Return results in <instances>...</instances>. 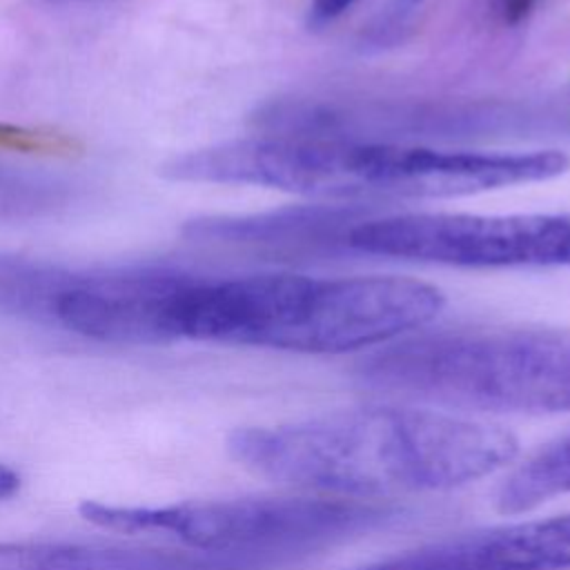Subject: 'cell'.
I'll return each instance as SVG.
<instances>
[{
	"mask_svg": "<svg viewBox=\"0 0 570 570\" xmlns=\"http://www.w3.org/2000/svg\"><path fill=\"white\" fill-rule=\"evenodd\" d=\"M354 218L341 207H294L252 216H200L185 223L183 234L196 243L227 247H285L343 240L341 227Z\"/></svg>",
	"mask_w": 570,
	"mask_h": 570,
	"instance_id": "cell-10",
	"label": "cell"
},
{
	"mask_svg": "<svg viewBox=\"0 0 570 570\" xmlns=\"http://www.w3.org/2000/svg\"><path fill=\"white\" fill-rule=\"evenodd\" d=\"M356 0H312L309 4V22L314 27H323L343 16Z\"/></svg>",
	"mask_w": 570,
	"mask_h": 570,
	"instance_id": "cell-15",
	"label": "cell"
},
{
	"mask_svg": "<svg viewBox=\"0 0 570 570\" xmlns=\"http://www.w3.org/2000/svg\"><path fill=\"white\" fill-rule=\"evenodd\" d=\"M443 292L396 274H194L171 318V341L345 354L392 343L443 309Z\"/></svg>",
	"mask_w": 570,
	"mask_h": 570,
	"instance_id": "cell-3",
	"label": "cell"
},
{
	"mask_svg": "<svg viewBox=\"0 0 570 570\" xmlns=\"http://www.w3.org/2000/svg\"><path fill=\"white\" fill-rule=\"evenodd\" d=\"M570 512L430 543L363 570H568Z\"/></svg>",
	"mask_w": 570,
	"mask_h": 570,
	"instance_id": "cell-8",
	"label": "cell"
},
{
	"mask_svg": "<svg viewBox=\"0 0 570 570\" xmlns=\"http://www.w3.org/2000/svg\"><path fill=\"white\" fill-rule=\"evenodd\" d=\"M570 169L559 149L468 151L345 138H238L180 154L178 183L252 185L332 200L454 198L552 180Z\"/></svg>",
	"mask_w": 570,
	"mask_h": 570,
	"instance_id": "cell-2",
	"label": "cell"
},
{
	"mask_svg": "<svg viewBox=\"0 0 570 570\" xmlns=\"http://www.w3.org/2000/svg\"><path fill=\"white\" fill-rule=\"evenodd\" d=\"M0 145H13L18 149H45L51 145V140L40 134L24 131L20 127L0 125Z\"/></svg>",
	"mask_w": 570,
	"mask_h": 570,
	"instance_id": "cell-14",
	"label": "cell"
},
{
	"mask_svg": "<svg viewBox=\"0 0 570 570\" xmlns=\"http://www.w3.org/2000/svg\"><path fill=\"white\" fill-rule=\"evenodd\" d=\"M78 514L102 530L151 534L180 548L240 557L263 570L363 537L399 510L347 497H238L174 505L82 501Z\"/></svg>",
	"mask_w": 570,
	"mask_h": 570,
	"instance_id": "cell-5",
	"label": "cell"
},
{
	"mask_svg": "<svg viewBox=\"0 0 570 570\" xmlns=\"http://www.w3.org/2000/svg\"><path fill=\"white\" fill-rule=\"evenodd\" d=\"M376 390L490 412H570V334L472 330L385 343L356 367Z\"/></svg>",
	"mask_w": 570,
	"mask_h": 570,
	"instance_id": "cell-4",
	"label": "cell"
},
{
	"mask_svg": "<svg viewBox=\"0 0 570 570\" xmlns=\"http://www.w3.org/2000/svg\"><path fill=\"white\" fill-rule=\"evenodd\" d=\"M71 274L53 263L0 254V312L51 318L53 303Z\"/></svg>",
	"mask_w": 570,
	"mask_h": 570,
	"instance_id": "cell-12",
	"label": "cell"
},
{
	"mask_svg": "<svg viewBox=\"0 0 570 570\" xmlns=\"http://www.w3.org/2000/svg\"><path fill=\"white\" fill-rule=\"evenodd\" d=\"M356 254L468 269L570 267V212H414L361 218L345 234Z\"/></svg>",
	"mask_w": 570,
	"mask_h": 570,
	"instance_id": "cell-6",
	"label": "cell"
},
{
	"mask_svg": "<svg viewBox=\"0 0 570 570\" xmlns=\"http://www.w3.org/2000/svg\"><path fill=\"white\" fill-rule=\"evenodd\" d=\"M225 448L252 474L361 499L454 490L519 454L517 436L499 425L399 405L236 428Z\"/></svg>",
	"mask_w": 570,
	"mask_h": 570,
	"instance_id": "cell-1",
	"label": "cell"
},
{
	"mask_svg": "<svg viewBox=\"0 0 570 570\" xmlns=\"http://www.w3.org/2000/svg\"><path fill=\"white\" fill-rule=\"evenodd\" d=\"M191 278L167 265L73 272L53 303L51 321L100 343H169L176 303Z\"/></svg>",
	"mask_w": 570,
	"mask_h": 570,
	"instance_id": "cell-7",
	"label": "cell"
},
{
	"mask_svg": "<svg viewBox=\"0 0 570 570\" xmlns=\"http://www.w3.org/2000/svg\"><path fill=\"white\" fill-rule=\"evenodd\" d=\"M563 494H570V434L548 443L514 468L497 490L494 501L499 512L519 514Z\"/></svg>",
	"mask_w": 570,
	"mask_h": 570,
	"instance_id": "cell-11",
	"label": "cell"
},
{
	"mask_svg": "<svg viewBox=\"0 0 570 570\" xmlns=\"http://www.w3.org/2000/svg\"><path fill=\"white\" fill-rule=\"evenodd\" d=\"M0 570H263L258 563L189 548L78 541H0Z\"/></svg>",
	"mask_w": 570,
	"mask_h": 570,
	"instance_id": "cell-9",
	"label": "cell"
},
{
	"mask_svg": "<svg viewBox=\"0 0 570 570\" xmlns=\"http://www.w3.org/2000/svg\"><path fill=\"white\" fill-rule=\"evenodd\" d=\"M20 490V474L0 461V503L9 501Z\"/></svg>",
	"mask_w": 570,
	"mask_h": 570,
	"instance_id": "cell-16",
	"label": "cell"
},
{
	"mask_svg": "<svg viewBox=\"0 0 570 570\" xmlns=\"http://www.w3.org/2000/svg\"><path fill=\"white\" fill-rule=\"evenodd\" d=\"M539 0H494V11L505 27H519L530 18Z\"/></svg>",
	"mask_w": 570,
	"mask_h": 570,
	"instance_id": "cell-13",
	"label": "cell"
}]
</instances>
